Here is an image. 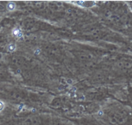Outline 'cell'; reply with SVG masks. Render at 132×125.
Instances as JSON below:
<instances>
[{"label":"cell","instance_id":"obj_1","mask_svg":"<svg viewBox=\"0 0 132 125\" xmlns=\"http://www.w3.org/2000/svg\"><path fill=\"white\" fill-rule=\"evenodd\" d=\"M25 125H40V120L38 119H28L25 121Z\"/></svg>","mask_w":132,"mask_h":125},{"label":"cell","instance_id":"obj_2","mask_svg":"<svg viewBox=\"0 0 132 125\" xmlns=\"http://www.w3.org/2000/svg\"><path fill=\"white\" fill-rule=\"evenodd\" d=\"M130 93H131V95H132V87H131V88L130 89Z\"/></svg>","mask_w":132,"mask_h":125}]
</instances>
